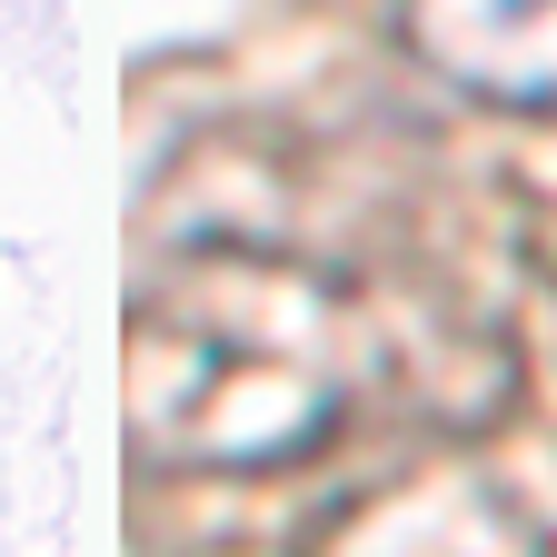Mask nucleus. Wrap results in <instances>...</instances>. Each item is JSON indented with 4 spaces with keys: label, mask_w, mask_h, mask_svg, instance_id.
Wrapping results in <instances>:
<instances>
[{
    "label": "nucleus",
    "mask_w": 557,
    "mask_h": 557,
    "mask_svg": "<svg viewBox=\"0 0 557 557\" xmlns=\"http://www.w3.org/2000/svg\"><path fill=\"white\" fill-rule=\"evenodd\" d=\"M359 388V309L278 249H180L139 289L129 418L189 478H259L309 458Z\"/></svg>",
    "instance_id": "obj_1"
},
{
    "label": "nucleus",
    "mask_w": 557,
    "mask_h": 557,
    "mask_svg": "<svg viewBox=\"0 0 557 557\" xmlns=\"http://www.w3.org/2000/svg\"><path fill=\"white\" fill-rule=\"evenodd\" d=\"M309 557H547V537L487 468L438 458V468L359 487V498L309 537Z\"/></svg>",
    "instance_id": "obj_2"
},
{
    "label": "nucleus",
    "mask_w": 557,
    "mask_h": 557,
    "mask_svg": "<svg viewBox=\"0 0 557 557\" xmlns=\"http://www.w3.org/2000/svg\"><path fill=\"white\" fill-rule=\"evenodd\" d=\"M418 70L487 110H557V0H388Z\"/></svg>",
    "instance_id": "obj_3"
}]
</instances>
